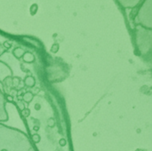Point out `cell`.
Wrapping results in <instances>:
<instances>
[{"instance_id":"obj_14","label":"cell","mask_w":152,"mask_h":151,"mask_svg":"<svg viewBox=\"0 0 152 151\" xmlns=\"http://www.w3.org/2000/svg\"><path fill=\"white\" fill-rule=\"evenodd\" d=\"M33 129H34V131H36V132H38V130H39V125H35Z\"/></svg>"},{"instance_id":"obj_9","label":"cell","mask_w":152,"mask_h":151,"mask_svg":"<svg viewBox=\"0 0 152 151\" xmlns=\"http://www.w3.org/2000/svg\"><path fill=\"white\" fill-rule=\"evenodd\" d=\"M58 51H59V44H53V46H52V48H51V52L53 53H56Z\"/></svg>"},{"instance_id":"obj_7","label":"cell","mask_w":152,"mask_h":151,"mask_svg":"<svg viewBox=\"0 0 152 151\" xmlns=\"http://www.w3.org/2000/svg\"><path fill=\"white\" fill-rule=\"evenodd\" d=\"M47 125L50 127V128H53L55 126V120L53 118H49L48 121H47Z\"/></svg>"},{"instance_id":"obj_1","label":"cell","mask_w":152,"mask_h":151,"mask_svg":"<svg viewBox=\"0 0 152 151\" xmlns=\"http://www.w3.org/2000/svg\"><path fill=\"white\" fill-rule=\"evenodd\" d=\"M23 82H24V85L27 87H29V88L34 87L35 85H36V80H35V78L32 76H27Z\"/></svg>"},{"instance_id":"obj_2","label":"cell","mask_w":152,"mask_h":151,"mask_svg":"<svg viewBox=\"0 0 152 151\" xmlns=\"http://www.w3.org/2000/svg\"><path fill=\"white\" fill-rule=\"evenodd\" d=\"M22 59L27 63H31V62H34L35 61V57L30 53H24V54L22 56Z\"/></svg>"},{"instance_id":"obj_15","label":"cell","mask_w":152,"mask_h":151,"mask_svg":"<svg viewBox=\"0 0 152 151\" xmlns=\"http://www.w3.org/2000/svg\"><path fill=\"white\" fill-rule=\"evenodd\" d=\"M17 105H18V106H20L21 109H25V107H24V105H22L21 103H18Z\"/></svg>"},{"instance_id":"obj_6","label":"cell","mask_w":152,"mask_h":151,"mask_svg":"<svg viewBox=\"0 0 152 151\" xmlns=\"http://www.w3.org/2000/svg\"><path fill=\"white\" fill-rule=\"evenodd\" d=\"M12 85L13 86V87H17V86H19V85H20V77H13L12 79Z\"/></svg>"},{"instance_id":"obj_13","label":"cell","mask_w":152,"mask_h":151,"mask_svg":"<svg viewBox=\"0 0 152 151\" xmlns=\"http://www.w3.org/2000/svg\"><path fill=\"white\" fill-rule=\"evenodd\" d=\"M4 45L6 48H10V47H11V44H9L8 42H5V43L4 44Z\"/></svg>"},{"instance_id":"obj_8","label":"cell","mask_w":152,"mask_h":151,"mask_svg":"<svg viewBox=\"0 0 152 151\" xmlns=\"http://www.w3.org/2000/svg\"><path fill=\"white\" fill-rule=\"evenodd\" d=\"M40 140H41V138H40V136L38 135V134H34V135H32V141H33V142H35V143H38L39 142H40Z\"/></svg>"},{"instance_id":"obj_16","label":"cell","mask_w":152,"mask_h":151,"mask_svg":"<svg viewBox=\"0 0 152 151\" xmlns=\"http://www.w3.org/2000/svg\"><path fill=\"white\" fill-rule=\"evenodd\" d=\"M1 151H8V150H2Z\"/></svg>"},{"instance_id":"obj_5","label":"cell","mask_w":152,"mask_h":151,"mask_svg":"<svg viewBox=\"0 0 152 151\" xmlns=\"http://www.w3.org/2000/svg\"><path fill=\"white\" fill-rule=\"evenodd\" d=\"M20 115H21L22 117H29V115H30V109H28V108H25L24 109H22V110H21Z\"/></svg>"},{"instance_id":"obj_4","label":"cell","mask_w":152,"mask_h":151,"mask_svg":"<svg viewBox=\"0 0 152 151\" xmlns=\"http://www.w3.org/2000/svg\"><path fill=\"white\" fill-rule=\"evenodd\" d=\"M13 55L17 58V59H20L22 58L23 54H24V51L21 48H15L12 52Z\"/></svg>"},{"instance_id":"obj_11","label":"cell","mask_w":152,"mask_h":151,"mask_svg":"<svg viewBox=\"0 0 152 151\" xmlns=\"http://www.w3.org/2000/svg\"><path fill=\"white\" fill-rule=\"evenodd\" d=\"M35 109L36 110H40L41 109V105L39 103H36L35 104Z\"/></svg>"},{"instance_id":"obj_3","label":"cell","mask_w":152,"mask_h":151,"mask_svg":"<svg viewBox=\"0 0 152 151\" xmlns=\"http://www.w3.org/2000/svg\"><path fill=\"white\" fill-rule=\"evenodd\" d=\"M34 97V94L31 92H27L23 94V101L27 104H29L32 101V99Z\"/></svg>"},{"instance_id":"obj_12","label":"cell","mask_w":152,"mask_h":151,"mask_svg":"<svg viewBox=\"0 0 152 151\" xmlns=\"http://www.w3.org/2000/svg\"><path fill=\"white\" fill-rule=\"evenodd\" d=\"M5 97H6V99H7V101H13V98H12V96L6 95Z\"/></svg>"},{"instance_id":"obj_10","label":"cell","mask_w":152,"mask_h":151,"mask_svg":"<svg viewBox=\"0 0 152 151\" xmlns=\"http://www.w3.org/2000/svg\"><path fill=\"white\" fill-rule=\"evenodd\" d=\"M59 143H60V146L64 147V146H66V144H67V141H66L64 138H61V139H60Z\"/></svg>"}]
</instances>
